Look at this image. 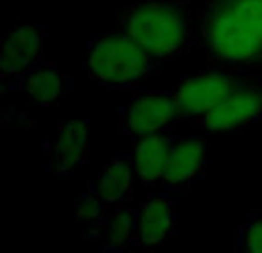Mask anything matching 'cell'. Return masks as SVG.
I'll list each match as a JSON object with an SVG mask.
<instances>
[{
    "label": "cell",
    "mask_w": 262,
    "mask_h": 253,
    "mask_svg": "<svg viewBox=\"0 0 262 253\" xmlns=\"http://www.w3.org/2000/svg\"><path fill=\"white\" fill-rule=\"evenodd\" d=\"M207 44L216 58L239 65L262 53V0H223L207 23Z\"/></svg>",
    "instance_id": "obj_1"
},
{
    "label": "cell",
    "mask_w": 262,
    "mask_h": 253,
    "mask_svg": "<svg viewBox=\"0 0 262 253\" xmlns=\"http://www.w3.org/2000/svg\"><path fill=\"white\" fill-rule=\"evenodd\" d=\"M124 32L152 60H168L184 49L189 21L172 3H143L127 14Z\"/></svg>",
    "instance_id": "obj_2"
},
{
    "label": "cell",
    "mask_w": 262,
    "mask_h": 253,
    "mask_svg": "<svg viewBox=\"0 0 262 253\" xmlns=\"http://www.w3.org/2000/svg\"><path fill=\"white\" fill-rule=\"evenodd\" d=\"M152 62L154 60L127 32L99 37L88 53V72L97 83L106 88L136 86L140 78L149 74Z\"/></svg>",
    "instance_id": "obj_3"
},
{
    "label": "cell",
    "mask_w": 262,
    "mask_h": 253,
    "mask_svg": "<svg viewBox=\"0 0 262 253\" xmlns=\"http://www.w3.org/2000/svg\"><path fill=\"white\" fill-rule=\"evenodd\" d=\"M232 90H235V83L226 72H203L180 81L172 95L182 115L200 120L209 111L216 109Z\"/></svg>",
    "instance_id": "obj_4"
},
{
    "label": "cell",
    "mask_w": 262,
    "mask_h": 253,
    "mask_svg": "<svg viewBox=\"0 0 262 253\" xmlns=\"http://www.w3.org/2000/svg\"><path fill=\"white\" fill-rule=\"evenodd\" d=\"M180 106L175 95L166 92H145L138 95L124 111V131L134 138L149 134H163L180 118Z\"/></svg>",
    "instance_id": "obj_5"
},
{
    "label": "cell",
    "mask_w": 262,
    "mask_h": 253,
    "mask_svg": "<svg viewBox=\"0 0 262 253\" xmlns=\"http://www.w3.org/2000/svg\"><path fill=\"white\" fill-rule=\"evenodd\" d=\"M262 115V90L235 88L221 104L200 118V126L212 134H228L255 122Z\"/></svg>",
    "instance_id": "obj_6"
},
{
    "label": "cell",
    "mask_w": 262,
    "mask_h": 253,
    "mask_svg": "<svg viewBox=\"0 0 262 253\" xmlns=\"http://www.w3.org/2000/svg\"><path fill=\"white\" fill-rule=\"evenodd\" d=\"M175 226V205L170 196L154 194L136 207V240L140 246H157L168 240Z\"/></svg>",
    "instance_id": "obj_7"
},
{
    "label": "cell",
    "mask_w": 262,
    "mask_h": 253,
    "mask_svg": "<svg viewBox=\"0 0 262 253\" xmlns=\"http://www.w3.org/2000/svg\"><path fill=\"white\" fill-rule=\"evenodd\" d=\"M88 140H90V126L85 120L74 118L62 122L51 140V166L55 175H69L85 159Z\"/></svg>",
    "instance_id": "obj_8"
},
{
    "label": "cell",
    "mask_w": 262,
    "mask_h": 253,
    "mask_svg": "<svg viewBox=\"0 0 262 253\" xmlns=\"http://www.w3.org/2000/svg\"><path fill=\"white\" fill-rule=\"evenodd\" d=\"M207 161V150L205 143L195 136L172 140L170 154H168V166L163 173V182L168 186H186L203 173Z\"/></svg>",
    "instance_id": "obj_9"
},
{
    "label": "cell",
    "mask_w": 262,
    "mask_h": 253,
    "mask_svg": "<svg viewBox=\"0 0 262 253\" xmlns=\"http://www.w3.org/2000/svg\"><path fill=\"white\" fill-rule=\"evenodd\" d=\"M41 53V32L37 26H16L3 41L0 69L5 74H23L35 67Z\"/></svg>",
    "instance_id": "obj_10"
},
{
    "label": "cell",
    "mask_w": 262,
    "mask_h": 253,
    "mask_svg": "<svg viewBox=\"0 0 262 253\" xmlns=\"http://www.w3.org/2000/svg\"><path fill=\"white\" fill-rule=\"evenodd\" d=\"M170 145H172V140L166 134H149L136 140L129 159H131V166H134L138 182H143V184L163 182Z\"/></svg>",
    "instance_id": "obj_11"
},
{
    "label": "cell",
    "mask_w": 262,
    "mask_h": 253,
    "mask_svg": "<svg viewBox=\"0 0 262 253\" xmlns=\"http://www.w3.org/2000/svg\"><path fill=\"white\" fill-rule=\"evenodd\" d=\"M136 171L131 166L129 157H115L113 161H108L104 166L97 182V194L101 196V200L106 203V207H120L124 200L131 196L134 191V182Z\"/></svg>",
    "instance_id": "obj_12"
},
{
    "label": "cell",
    "mask_w": 262,
    "mask_h": 253,
    "mask_svg": "<svg viewBox=\"0 0 262 253\" xmlns=\"http://www.w3.org/2000/svg\"><path fill=\"white\" fill-rule=\"evenodd\" d=\"M21 90L28 97V101L46 109L62 99L64 78L55 67H32L30 72H26Z\"/></svg>",
    "instance_id": "obj_13"
},
{
    "label": "cell",
    "mask_w": 262,
    "mask_h": 253,
    "mask_svg": "<svg viewBox=\"0 0 262 253\" xmlns=\"http://www.w3.org/2000/svg\"><path fill=\"white\" fill-rule=\"evenodd\" d=\"M106 237L111 242H127L136 237V212L129 209H115L108 219H106Z\"/></svg>",
    "instance_id": "obj_14"
},
{
    "label": "cell",
    "mask_w": 262,
    "mask_h": 253,
    "mask_svg": "<svg viewBox=\"0 0 262 253\" xmlns=\"http://www.w3.org/2000/svg\"><path fill=\"white\" fill-rule=\"evenodd\" d=\"M106 203L101 200V196L95 191H90V194L81 196V200L76 203V212L81 219H85V221H95V219L101 217V212H104Z\"/></svg>",
    "instance_id": "obj_15"
},
{
    "label": "cell",
    "mask_w": 262,
    "mask_h": 253,
    "mask_svg": "<svg viewBox=\"0 0 262 253\" xmlns=\"http://www.w3.org/2000/svg\"><path fill=\"white\" fill-rule=\"evenodd\" d=\"M244 249L251 253H262V219H255L244 228Z\"/></svg>",
    "instance_id": "obj_16"
}]
</instances>
